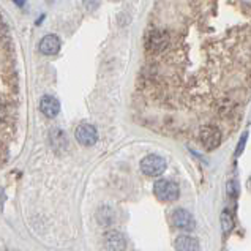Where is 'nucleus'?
I'll return each mask as SVG.
<instances>
[{
	"label": "nucleus",
	"mask_w": 251,
	"mask_h": 251,
	"mask_svg": "<svg viewBox=\"0 0 251 251\" xmlns=\"http://www.w3.org/2000/svg\"><path fill=\"white\" fill-rule=\"evenodd\" d=\"M13 2H16L18 6H24V2H25V0H13Z\"/></svg>",
	"instance_id": "17"
},
{
	"label": "nucleus",
	"mask_w": 251,
	"mask_h": 251,
	"mask_svg": "<svg viewBox=\"0 0 251 251\" xmlns=\"http://www.w3.org/2000/svg\"><path fill=\"white\" fill-rule=\"evenodd\" d=\"M199 141L205 150H215L221 144V131L213 125H205L199 130Z\"/></svg>",
	"instance_id": "3"
},
{
	"label": "nucleus",
	"mask_w": 251,
	"mask_h": 251,
	"mask_svg": "<svg viewBox=\"0 0 251 251\" xmlns=\"http://www.w3.org/2000/svg\"><path fill=\"white\" fill-rule=\"evenodd\" d=\"M153 195L161 202H174L180 196V188L176 182L168 180V178H160L153 183Z\"/></svg>",
	"instance_id": "1"
},
{
	"label": "nucleus",
	"mask_w": 251,
	"mask_h": 251,
	"mask_svg": "<svg viewBox=\"0 0 251 251\" xmlns=\"http://www.w3.org/2000/svg\"><path fill=\"white\" fill-rule=\"evenodd\" d=\"M245 141H247V134H243V138H242V139H240V142H239L237 152H235V153H237V155H240V152H242V150H243V146H245Z\"/></svg>",
	"instance_id": "16"
},
{
	"label": "nucleus",
	"mask_w": 251,
	"mask_h": 251,
	"mask_svg": "<svg viewBox=\"0 0 251 251\" xmlns=\"http://www.w3.org/2000/svg\"><path fill=\"white\" fill-rule=\"evenodd\" d=\"M171 221L177 229L180 231H193L196 226V221L195 217L185 209H176L171 215Z\"/></svg>",
	"instance_id": "6"
},
{
	"label": "nucleus",
	"mask_w": 251,
	"mask_h": 251,
	"mask_svg": "<svg viewBox=\"0 0 251 251\" xmlns=\"http://www.w3.org/2000/svg\"><path fill=\"white\" fill-rule=\"evenodd\" d=\"M82 3L87 11H95L100 6V0H82Z\"/></svg>",
	"instance_id": "14"
},
{
	"label": "nucleus",
	"mask_w": 251,
	"mask_h": 251,
	"mask_svg": "<svg viewBox=\"0 0 251 251\" xmlns=\"http://www.w3.org/2000/svg\"><path fill=\"white\" fill-rule=\"evenodd\" d=\"M221 225H223V232L225 234L231 232V229L234 226V220H232L231 213H229V212H223V215H221Z\"/></svg>",
	"instance_id": "13"
},
{
	"label": "nucleus",
	"mask_w": 251,
	"mask_h": 251,
	"mask_svg": "<svg viewBox=\"0 0 251 251\" xmlns=\"http://www.w3.org/2000/svg\"><path fill=\"white\" fill-rule=\"evenodd\" d=\"M49 138H51V144L55 150H62V149L68 147V139L60 128H54V130L51 131V134H49Z\"/></svg>",
	"instance_id": "12"
},
{
	"label": "nucleus",
	"mask_w": 251,
	"mask_h": 251,
	"mask_svg": "<svg viewBox=\"0 0 251 251\" xmlns=\"http://www.w3.org/2000/svg\"><path fill=\"white\" fill-rule=\"evenodd\" d=\"M97 221H98V225H101V226H111L114 221H116V212L107 205L100 207L97 210Z\"/></svg>",
	"instance_id": "11"
},
{
	"label": "nucleus",
	"mask_w": 251,
	"mask_h": 251,
	"mask_svg": "<svg viewBox=\"0 0 251 251\" xmlns=\"http://www.w3.org/2000/svg\"><path fill=\"white\" fill-rule=\"evenodd\" d=\"M103 242L107 251H125L126 250V239L120 231L111 229L103 235Z\"/></svg>",
	"instance_id": "7"
},
{
	"label": "nucleus",
	"mask_w": 251,
	"mask_h": 251,
	"mask_svg": "<svg viewBox=\"0 0 251 251\" xmlns=\"http://www.w3.org/2000/svg\"><path fill=\"white\" fill-rule=\"evenodd\" d=\"M5 116H6V109H5V103L2 101V98H0V124L5 120Z\"/></svg>",
	"instance_id": "15"
},
{
	"label": "nucleus",
	"mask_w": 251,
	"mask_h": 251,
	"mask_svg": "<svg viewBox=\"0 0 251 251\" xmlns=\"http://www.w3.org/2000/svg\"><path fill=\"white\" fill-rule=\"evenodd\" d=\"M38 49L43 55H55L60 51V38L54 33L45 35L40 41Z\"/></svg>",
	"instance_id": "8"
},
{
	"label": "nucleus",
	"mask_w": 251,
	"mask_h": 251,
	"mask_svg": "<svg viewBox=\"0 0 251 251\" xmlns=\"http://www.w3.org/2000/svg\"><path fill=\"white\" fill-rule=\"evenodd\" d=\"M176 251H199V240L193 235H178L174 240Z\"/></svg>",
	"instance_id": "10"
},
{
	"label": "nucleus",
	"mask_w": 251,
	"mask_h": 251,
	"mask_svg": "<svg viewBox=\"0 0 251 251\" xmlns=\"http://www.w3.org/2000/svg\"><path fill=\"white\" fill-rule=\"evenodd\" d=\"M141 171L144 172L146 176L149 177H158L161 176L164 171H166V166H168V163L166 160L163 158V156L160 155H147L144 156V158L141 160Z\"/></svg>",
	"instance_id": "2"
},
{
	"label": "nucleus",
	"mask_w": 251,
	"mask_h": 251,
	"mask_svg": "<svg viewBox=\"0 0 251 251\" xmlns=\"http://www.w3.org/2000/svg\"><path fill=\"white\" fill-rule=\"evenodd\" d=\"M75 138L81 146L92 147V146H95L98 141V131H97V128L90 124H81L76 126Z\"/></svg>",
	"instance_id": "4"
},
{
	"label": "nucleus",
	"mask_w": 251,
	"mask_h": 251,
	"mask_svg": "<svg viewBox=\"0 0 251 251\" xmlns=\"http://www.w3.org/2000/svg\"><path fill=\"white\" fill-rule=\"evenodd\" d=\"M40 111L48 119H54L60 112V101L52 95H45L40 100Z\"/></svg>",
	"instance_id": "9"
},
{
	"label": "nucleus",
	"mask_w": 251,
	"mask_h": 251,
	"mask_svg": "<svg viewBox=\"0 0 251 251\" xmlns=\"http://www.w3.org/2000/svg\"><path fill=\"white\" fill-rule=\"evenodd\" d=\"M169 43V35L168 32L164 30H152L147 35V40H146V48L149 52H161L164 48L168 46Z\"/></svg>",
	"instance_id": "5"
},
{
	"label": "nucleus",
	"mask_w": 251,
	"mask_h": 251,
	"mask_svg": "<svg viewBox=\"0 0 251 251\" xmlns=\"http://www.w3.org/2000/svg\"><path fill=\"white\" fill-rule=\"evenodd\" d=\"M114 2H120V0H114Z\"/></svg>",
	"instance_id": "18"
}]
</instances>
